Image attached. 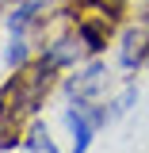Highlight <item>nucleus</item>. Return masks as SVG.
<instances>
[{"mask_svg": "<svg viewBox=\"0 0 149 153\" xmlns=\"http://www.w3.org/2000/svg\"><path fill=\"white\" fill-rule=\"evenodd\" d=\"M145 61H149V27L138 19V23H126L119 35V69L138 73Z\"/></svg>", "mask_w": 149, "mask_h": 153, "instance_id": "7ed1b4c3", "label": "nucleus"}, {"mask_svg": "<svg viewBox=\"0 0 149 153\" xmlns=\"http://www.w3.org/2000/svg\"><path fill=\"white\" fill-rule=\"evenodd\" d=\"M126 4H145V0H126Z\"/></svg>", "mask_w": 149, "mask_h": 153, "instance_id": "9d476101", "label": "nucleus"}, {"mask_svg": "<svg viewBox=\"0 0 149 153\" xmlns=\"http://www.w3.org/2000/svg\"><path fill=\"white\" fill-rule=\"evenodd\" d=\"M84 42H80V35H76V27L69 23L65 31H57V35H50L46 42H38V61L46 65V69H54V73H69V69H76L80 61H84Z\"/></svg>", "mask_w": 149, "mask_h": 153, "instance_id": "f03ea898", "label": "nucleus"}, {"mask_svg": "<svg viewBox=\"0 0 149 153\" xmlns=\"http://www.w3.org/2000/svg\"><path fill=\"white\" fill-rule=\"evenodd\" d=\"M73 27L80 35V42H84L88 57H103V50L111 46V38H115V23L107 16H96V12H80Z\"/></svg>", "mask_w": 149, "mask_h": 153, "instance_id": "20e7f679", "label": "nucleus"}, {"mask_svg": "<svg viewBox=\"0 0 149 153\" xmlns=\"http://www.w3.org/2000/svg\"><path fill=\"white\" fill-rule=\"evenodd\" d=\"M142 23H145V27H149V0H145V4H142Z\"/></svg>", "mask_w": 149, "mask_h": 153, "instance_id": "1a4fd4ad", "label": "nucleus"}, {"mask_svg": "<svg viewBox=\"0 0 149 153\" xmlns=\"http://www.w3.org/2000/svg\"><path fill=\"white\" fill-rule=\"evenodd\" d=\"M107 61L103 57H88V61H80L76 69L61 76V92L65 100H107V88H111V80H107Z\"/></svg>", "mask_w": 149, "mask_h": 153, "instance_id": "f257e3e1", "label": "nucleus"}, {"mask_svg": "<svg viewBox=\"0 0 149 153\" xmlns=\"http://www.w3.org/2000/svg\"><path fill=\"white\" fill-rule=\"evenodd\" d=\"M46 19H50L46 0H16L8 8V16H4V27H8V35H31Z\"/></svg>", "mask_w": 149, "mask_h": 153, "instance_id": "39448f33", "label": "nucleus"}, {"mask_svg": "<svg viewBox=\"0 0 149 153\" xmlns=\"http://www.w3.org/2000/svg\"><path fill=\"white\" fill-rule=\"evenodd\" d=\"M130 107H138V84H134V80H130V84H122V92L111 100V115H115V119H122Z\"/></svg>", "mask_w": 149, "mask_h": 153, "instance_id": "6e6552de", "label": "nucleus"}, {"mask_svg": "<svg viewBox=\"0 0 149 153\" xmlns=\"http://www.w3.org/2000/svg\"><path fill=\"white\" fill-rule=\"evenodd\" d=\"M23 149L27 153H61L57 142L50 138V130H46V123H42L38 115L27 123V130H23Z\"/></svg>", "mask_w": 149, "mask_h": 153, "instance_id": "0eeeda50", "label": "nucleus"}, {"mask_svg": "<svg viewBox=\"0 0 149 153\" xmlns=\"http://www.w3.org/2000/svg\"><path fill=\"white\" fill-rule=\"evenodd\" d=\"M35 57H38V46L31 42V35H8V46H4V65H8V73L27 69Z\"/></svg>", "mask_w": 149, "mask_h": 153, "instance_id": "423d86ee", "label": "nucleus"}]
</instances>
